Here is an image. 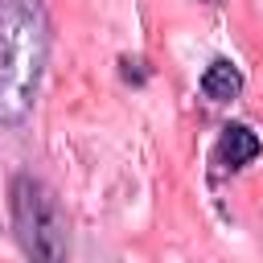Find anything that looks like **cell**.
I'll list each match as a JSON object with an SVG mask.
<instances>
[{
	"label": "cell",
	"instance_id": "obj_1",
	"mask_svg": "<svg viewBox=\"0 0 263 263\" xmlns=\"http://www.w3.org/2000/svg\"><path fill=\"white\" fill-rule=\"evenodd\" d=\"M49 58L45 0H0V123L16 127L37 103Z\"/></svg>",
	"mask_w": 263,
	"mask_h": 263
},
{
	"label": "cell",
	"instance_id": "obj_2",
	"mask_svg": "<svg viewBox=\"0 0 263 263\" xmlns=\"http://www.w3.org/2000/svg\"><path fill=\"white\" fill-rule=\"evenodd\" d=\"M8 210L25 263H70V222L41 177L16 173L8 185Z\"/></svg>",
	"mask_w": 263,
	"mask_h": 263
},
{
	"label": "cell",
	"instance_id": "obj_3",
	"mask_svg": "<svg viewBox=\"0 0 263 263\" xmlns=\"http://www.w3.org/2000/svg\"><path fill=\"white\" fill-rule=\"evenodd\" d=\"M263 156V140L251 123H226L218 144H214V164L218 173H238L247 164H255Z\"/></svg>",
	"mask_w": 263,
	"mask_h": 263
},
{
	"label": "cell",
	"instance_id": "obj_4",
	"mask_svg": "<svg viewBox=\"0 0 263 263\" xmlns=\"http://www.w3.org/2000/svg\"><path fill=\"white\" fill-rule=\"evenodd\" d=\"M197 86H201V95H205L210 103H230V99L242 95V70H238L230 58H214V62L201 70Z\"/></svg>",
	"mask_w": 263,
	"mask_h": 263
},
{
	"label": "cell",
	"instance_id": "obj_5",
	"mask_svg": "<svg viewBox=\"0 0 263 263\" xmlns=\"http://www.w3.org/2000/svg\"><path fill=\"white\" fill-rule=\"evenodd\" d=\"M205 4H222V0H205Z\"/></svg>",
	"mask_w": 263,
	"mask_h": 263
}]
</instances>
